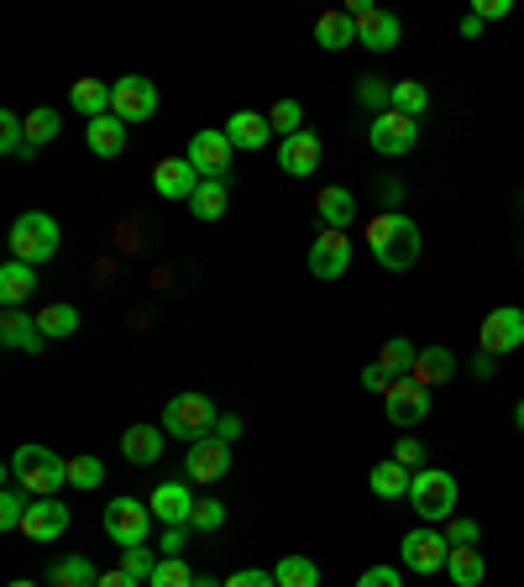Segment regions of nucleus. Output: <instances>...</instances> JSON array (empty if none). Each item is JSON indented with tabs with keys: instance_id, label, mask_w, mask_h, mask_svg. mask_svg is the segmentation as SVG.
Here are the masks:
<instances>
[{
	"instance_id": "obj_38",
	"label": "nucleus",
	"mask_w": 524,
	"mask_h": 587,
	"mask_svg": "<svg viewBox=\"0 0 524 587\" xmlns=\"http://www.w3.org/2000/svg\"><path fill=\"white\" fill-rule=\"evenodd\" d=\"M22 132H27L32 152H37V147H48L53 137H59V111H53V105H37L32 116H22Z\"/></svg>"
},
{
	"instance_id": "obj_50",
	"label": "nucleus",
	"mask_w": 524,
	"mask_h": 587,
	"mask_svg": "<svg viewBox=\"0 0 524 587\" xmlns=\"http://www.w3.org/2000/svg\"><path fill=\"white\" fill-rule=\"evenodd\" d=\"M509 11H514V0H477V5H472V16H477L483 27H488V22H503Z\"/></svg>"
},
{
	"instance_id": "obj_48",
	"label": "nucleus",
	"mask_w": 524,
	"mask_h": 587,
	"mask_svg": "<svg viewBox=\"0 0 524 587\" xmlns=\"http://www.w3.org/2000/svg\"><path fill=\"white\" fill-rule=\"evenodd\" d=\"M394 462H404L409 472H420V462H425V446L414 436H399V446H394Z\"/></svg>"
},
{
	"instance_id": "obj_53",
	"label": "nucleus",
	"mask_w": 524,
	"mask_h": 587,
	"mask_svg": "<svg viewBox=\"0 0 524 587\" xmlns=\"http://www.w3.org/2000/svg\"><path fill=\"white\" fill-rule=\"evenodd\" d=\"M236 436H241V414H221V420H215V440H226V446H232Z\"/></svg>"
},
{
	"instance_id": "obj_23",
	"label": "nucleus",
	"mask_w": 524,
	"mask_h": 587,
	"mask_svg": "<svg viewBox=\"0 0 524 587\" xmlns=\"http://www.w3.org/2000/svg\"><path fill=\"white\" fill-rule=\"evenodd\" d=\"M32 294H37V267L32 263H0V299H5V310H22Z\"/></svg>"
},
{
	"instance_id": "obj_5",
	"label": "nucleus",
	"mask_w": 524,
	"mask_h": 587,
	"mask_svg": "<svg viewBox=\"0 0 524 587\" xmlns=\"http://www.w3.org/2000/svg\"><path fill=\"white\" fill-rule=\"evenodd\" d=\"M215 420H221V410L204 394H174L169 410H163V430L174 440H184V446H195V440L215 436Z\"/></svg>"
},
{
	"instance_id": "obj_10",
	"label": "nucleus",
	"mask_w": 524,
	"mask_h": 587,
	"mask_svg": "<svg viewBox=\"0 0 524 587\" xmlns=\"http://www.w3.org/2000/svg\"><path fill=\"white\" fill-rule=\"evenodd\" d=\"M195 483L189 477H174V483H158L152 488V499H147V509H152V520L163 529H174V525H189L195 520Z\"/></svg>"
},
{
	"instance_id": "obj_30",
	"label": "nucleus",
	"mask_w": 524,
	"mask_h": 587,
	"mask_svg": "<svg viewBox=\"0 0 524 587\" xmlns=\"http://www.w3.org/2000/svg\"><path fill=\"white\" fill-rule=\"evenodd\" d=\"M409 483H414V472L404 462H378V467L367 472V488L378 499H409Z\"/></svg>"
},
{
	"instance_id": "obj_35",
	"label": "nucleus",
	"mask_w": 524,
	"mask_h": 587,
	"mask_svg": "<svg viewBox=\"0 0 524 587\" xmlns=\"http://www.w3.org/2000/svg\"><path fill=\"white\" fill-rule=\"evenodd\" d=\"M357 105H362V111H373V116L394 111V85L378 79V74H362V79H357Z\"/></svg>"
},
{
	"instance_id": "obj_15",
	"label": "nucleus",
	"mask_w": 524,
	"mask_h": 587,
	"mask_svg": "<svg viewBox=\"0 0 524 587\" xmlns=\"http://www.w3.org/2000/svg\"><path fill=\"white\" fill-rule=\"evenodd\" d=\"M520 347H524V310L503 304V310H494V315L483 321V352L503 357V352H520Z\"/></svg>"
},
{
	"instance_id": "obj_24",
	"label": "nucleus",
	"mask_w": 524,
	"mask_h": 587,
	"mask_svg": "<svg viewBox=\"0 0 524 587\" xmlns=\"http://www.w3.org/2000/svg\"><path fill=\"white\" fill-rule=\"evenodd\" d=\"M451 373H457V352L451 347H420V362H414L409 378L420 388H440V383H451Z\"/></svg>"
},
{
	"instance_id": "obj_41",
	"label": "nucleus",
	"mask_w": 524,
	"mask_h": 587,
	"mask_svg": "<svg viewBox=\"0 0 524 587\" xmlns=\"http://www.w3.org/2000/svg\"><path fill=\"white\" fill-rule=\"evenodd\" d=\"M147 587H195V572L184 566V557H163L158 572L147 577Z\"/></svg>"
},
{
	"instance_id": "obj_55",
	"label": "nucleus",
	"mask_w": 524,
	"mask_h": 587,
	"mask_svg": "<svg viewBox=\"0 0 524 587\" xmlns=\"http://www.w3.org/2000/svg\"><path fill=\"white\" fill-rule=\"evenodd\" d=\"M472 373H477V378H494V357L477 352V357H472Z\"/></svg>"
},
{
	"instance_id": "obj_12",
	"label": "nucleus",
	"mask_w": 524,
	"mask_h": 587,
	"mask_svg": "<svg viewBox=\"0 0 524 587\" xmlns=\"http://www.w3.org/2000/svg\"><path fill=\"white\" fill-rule=\"evenodd\" d=\"M367 142H373V152H383V158H404L409 147L420 142V126L409 116H399V111H383V116L367 121Z\"/></svg>"
},
{
	"instance_id": "obj_31",
	"label": "nucleus",
	"mask_w": 524,
	"mask_h": 587,
	"mask_svg": "<svg viewBox=\"0 0 524 587\" xmlns=\"http://www.w3.org/2000/svg\"><path fill=\"white\" fill-rule=\"evenodd\" d=\"M446 572H451V583H457V587H483V577H488V561L477 557V546H451Z\"/></svg>"
},
{
	"instance_id": "obj_28",
	"label": "nucleus",
	"mask_w": 524,
	"mask_h": 587,
	"mask_svg": "<svg viewBox=\"0 0 524 587\" xmlns=\"http://www.w3.org/2000/svg\"><path fill=\"white\" fill-rule=\"evenodd\" d=\"M68 100H74V111L79 116H111V85L105 79H74L68 85Z\"/></svg>"
},
{
	"instance_id": "obj_7",
	"label": "nucleus",
	"mask_w": 524,
	"mask_h": 587,
	"mask_svg": "<svg viewBox=\"0 0 524 587\" xmlns=\"http://www.w3.org/2000/svg\"><path fill=\"white\" fill-rule=\"evenodd\" d=\"M152 509L147 503H137V499H116V503H105V535L116 540L121 551L126 546H147L152 540Z\"/></svg>"
},
{
	"instance_id": "obj_4",
	"label": "nucleus",
	"mask_w": 524,
	"mask_h": 587,
	"mask_svg": "<svg viewBox=\"0 0 524 587\" xmlns=\"http://www.w3.org/2000/svg\"><path fill=\"white\" fill-rule=\"evenodd\" d=\"M53 252H59V221H53L48 210H27V215H16V226H11V258H16V263L42 267Z\"/></svg>"
},
{
	"instance_id": "obj_39",
	"label": "nucleus",
	"mask_w": 524,
	"mask_h": 587,
	"mask_svg": "<svg viewBox=\"0 0 524 587\" xmlns=\"http://www.w3.org/2000/svg\"><path fill=\"white\" fill-rule=\"evenodd\" d=\"M0 152L5 158H32V142H27V132H22V116L16 111L0 116Z\"/></svg>"
},
{
	"instance_id": "obj_2",
	"label": "nucleus",
	"mask_w": 524,
	"mask_h": 587,
	"mask_svg": "<svg viewBox=\"0 0 524 587\" xmlns=\"http://www.w3.org/2000/svg\"><path fill=\"white\" fill-rule=\"evenodd\" d=\"M367 247L388 273H404V267L420 263V226L409 221L404 210H383L367 221Z\"/></svg>"
},
{
	"instance_id": "obj_59",
	"label": "nucleus",
	"mask_w": 524,
	"mask_h": 587,
	"mask_svg": "<svg viewBox=\"0 0 524 587\" xmlns=\"http://www.w3.org/2000/svg\"><path fill=\"white\" fill-rule=\"evenodd\" d=\"M5 587H32V583H27V577H16V583H5Z\"/></svg>"
},
{
	"instance_id": "obj_13",
	"label": "nucleus",
	"mask_w": 524,
	"mask_h": 587,
	"mask_svg": "<svg viewBox=\"0 0 524 587\" xmlns=\"http://www.w3.org/2000/svg\"><path fill=\"white\" fill-rule=\"evenodd\" d=\"M383 410H388V420L394 425H420L425 414H431V388H420L414 378H394L388 383V394H383Z\"/></svg>"
},
{
	"instance_id": "obj_45",
	"label": "nucleus",
	"mask_w": 524,
	"mask_h": 587,
	"mask_svg": "<svg viewBox=\"0 0 524 587\" xmlns=\"http://www.w3.org/2000/svg\"><path fill=\"white\" fill-rule=\"evenodd\" d=\"M221 525H226V503H221V499H200V503H195V520H189L195 535H210V529H221Z\"/></svg>"
},
{
	"instance_id": "obj_22",
	"label": "nucleus",
	"mask_w": 524,
	"mask_h": 587,
	"mask_svg": "<svg viewBox=\"0 0 524 587\" xmlns=\"http://www.w3.org/2000/svg\"><path fill=\"white\" fill-rule=\"evenodd\" d=\"M0 341L11 347V352H42V325L32 321V315H22V310H5L0 315Z\"/></svg>"
},
{
	"instance_id": "obj_52",
	"label": "nucleus",
	"mask_w": 524,
	"mask_h": 587,
	"mask_svg": "<svg viewBox=\"0 0 524 587\" xmlns=\"http://www.w3.org/2000/svg\"><path fill=\"white\" fill-rule=\"evenodd\" d=\"M388 373H383L378 362H367V367H362V388H367V394H388Z\"/></svg>"
},
{
	"instance_id": "obj_36",
	"label": "nucleus",
	"mask_w": 524,
	"mask_h": 587,
	"mask_svg": "<svg viewBox=\"0 0 524 587\" xmlns=\"http://www.w3.org/2000/svg\"><path fill=\"white\" fill-rule=\"evenodd\" d=\"M37 325H42L48 341L74 336V330H79V310H74V304H42V310H37Z\"/></svg>"
},
{
	"instance_id": "obj_40",
	"label": "nucleus",
	"mask_w": 524,
	"mask_h": 587,
	"mask_svg": "<svg viewBox=\"0 0 524 587\" xmlns=\"http://www.w3.org/2000/svg\"><path fill=\"white\" fill-rule=\"evenodd\" d=\"M32 509V494H22L16 483H5V494H0V529H22Z\"/></svg>"
},
{
	"instance_id": "obj_6",
	"label": "nucleus",
	"mask_w": 524,
	"mask_h": 587,
	"mask_svg": "<svg viewBox=\"0 0 524 587\" xmlns=\"http://www.w3.org/2000/svg\"><path fill=\"white\" fill-rule=\"evenodd\" d=\"M446 557H451V540L431 525L409 529L404 546H399V561H404L414 577H436V572H446Z\"/></svg>"
},
{
	"instance_id": "obj_49",
	"label": "nucleus",
	"mask_w": 524,
	"mask_h": 587,
	"mask_svg": "<svg viewBox=\"0 0 524 587\" xmlns=\"http://www.w3.org/2000/svg\"><path fill=\"white\" fill-rule=\"evenodd\" d=\"M446 540L451 546H477V520H462V514L446 520Z\"/></svg>"
},
{
	"instance_id": "obj_18",
	"label": "nucleus",
	"mask_w": 524,
	"mask_h": 587,
	"mask_svg": "<svg viewBox=\"0 0 524 587\" xmlns=\"http://www.w3.org/2000/svg\"><path fill=\"white\" fill-rule=\"evenodd\" d=\"M152 189H158L163 200H184V205H189V195L200 189V168H195L189 158H163V163L152 168Z\"/></svg>"
},
{
	"instance_id": "obj_21",
	"label": "nucleus",
	"mask_w": 524,
	"mask_h": 587,
	"mask_svg": "<svg viewBox=\"0 0 524 587\" xmlns=\"http://www.w3.org/2000/svg\"><path fill=\"white\" fill-rule=\"evenodd\" d=\"M315 215H321V232H347L357 221V195L341 189V184H325L315 195Z\"/></svg>"
},
{
	"instance_id": "obj_25",
	"label": "nucleus",
	"mask_w": 524,
	"mask_h": 587,
	"mask_svg": "<svg viewBox=\"0 0 524 587\" xmlns=\"http://www.w3.org/2000/svg\"><path fill=\"white\" fill-rule=\"evenodd\" d=\"M226 137H232V147H241V152H258V147L273 142V126H267V116H258V111H236V116L226 121Z\"/></svg>"
},
{
	"instance_id": "obj_1",
	"label": "nucleus",
	"mask_w": 524,
	"mask_h": 587,
	"mask_svg": "<svg viewBox=\"0 0 524 587\" xmlns=\"http://www.w3.org/2000/svg\"><path fill=\"white\" fill-rule=\"evenodd\" d=\"M5 483H16L32 499H59V488L68 483V457L48 446H16V457L5 462Z\"/></svg>"
},
{
	"instance_id": "obj_57",
	"label": "nucleus",
	"mask_w": 524,
	"mask_h": 587,
	"mask_svg": "<svg viewBox=\"0 0 524 587\" xmlns=\"http://www.w3.org/2000/svg\"><path fill=\"white\" fill-rule=\"evenodd\" d=\"M195 587H226V583H221V577H204V572H200V577H195Z\"/></svg>"
},
{
	"instance_id": "obj_17",
	"label": "nucleus",
	"mask_w": 524,
	"mask_h": 587,
	"mask_svg": "<svg viewBox=\"0 0 524 587\" xmlns=\"http://www.w3.org/2000/svg\"><path fill=\"white\" fill-rule=\"evenodd\" d=\"M278 168L289 178H310L321 168V137H315L310 126L294 132V137H284V142H278Z\"/></svg>"
},
{
	"instance_id": "obj_27",
	"label": "nucleus",
	"mask_w": 524,
	"mask_h": 587,
	"mask_svg": "<svg viewBox=\"0 0 524 587\" xmlns=\"http://www.w3.org/2000/svg\"><path fill=\"white\" fill-rule=\"evenodd\" d=\"M315 42H321L325 53H341L357 42V16L351 11H325L321 22H315Z\"/></svg>"
},
{
	"instance_id": "obj_43",
	"label": "nucleus",
	"mask_w": 524,
	"mask_h": 587,
	"mask_svg": "<svg viewBox=\"0 0 524 587\" xmlns=\"http://www.w3.org/2000/svg\"><path fill=\"white\" fill-rule=\"evenodd\" d=\"M68 483H74V488H100V483H105V462H100V457H74V462H68Z\"/></svg>"
},
{
	"instance_id": "obj_3",
	"label": "nucleus",
	"mask_w": 524,
	"mask_h": 587,
	"mask_svg": "<svg viewBox=\"0 0 524 587\" xmlns=\"http://www.w3.org/2000/svg\"><path fill=\"white\" fill-rule=\"evenodd\" d=\"M457 477L446 467H420L414 472V483H409V503H414V514L425 520V525H440V520H457Z\"/></svg>"
},
{
	"instance_id": "obj_42",
	"label": "nucleus",
	"mask_w": 524,
	"mask_h": 587,
	"mask_svg": "<svg viewBox=\"0 0 524 587\" xmlns=\"http://www.w3.org/2000/svg\"><path fill=\"white\" fill-rule=\"evenodd\" d=\"M267 126H273L278 137H294V132H304V105H299V100H278V105L267 111Z\"/></svg>"
},
{
	"instance_id": "obj_32",
	"label": "nucleus",
	"mask_w": 524,
	"mask_h": 587,
	"mask_svg": "<svg viewBox=\"0 0 524 587\" xmlns=\"http://www.w3.org/2000/svg\"><path fill=\"white\" fill-rule=\"evenodd\" d=\"M189 215L195 221H221L226 215V178H200V189L189 195Z\"/></svg>"
},
{
	"instance_id": "obj_44",
	"label": "nucleus",
	"mask_w": 524,
	"mask_h": 587,
	"mask_svg": "<svg viewBox=\"0 0 524 587\" xmlns=\"http://www.w3.org/2000/svg\"><path fill=\"white\" fill-rule=\"evenodd\" d=\"M121 572H132L137 583H147V577L158 572V551H152V546H126V551H121Z\"/></svg>"
},
{
	"instance_id": "obj_9",
	"label": "nucleus",
	"mask_w": 524,
	"mask_h": 587,
	"mask_svg": "<svg viewBox=\"0 0 524 587\" xmlns=\"http://www.w3.org/2000/svg\"><path fill=\"white\" fill-rule=\"evenodd\" d=\"M351 16H357V42L362 48H373V53H388V48H399V37H404V22L394 16V11H378V5H367V0H357L347 5Z\"/></svg>"
},
{
	"instance_id": "obj_8",
	"label": "nucleus",
	"mask_w": 524,
	"mask_h": 587,
	"mask_svg": "<svg viewBox=\"0 0 524 587\" xmlns=\"http://www.w3.org/2000/svg\"><path fill=\"white\" fill-rule=\"evenodd\" d=\"M111 116H121L126 126H137V121H152L158 116V85L142 79V74H126L111 85Z\"/></svg>"
},
{
	"instance_id": "obj_46",
	"label": "nucleus",
	"mask_w": 524,
	"mask_h": 587,
	"mask_svg": "<svg viewBox=\"0 0 524 587\" xmlns=\"http://www.w3.org/2000/svg\"><path fill=\"white\" fill-rule=\"evenodd\" d=\"M189 540H195V529H189V525L163 529V540H158V557H184V551H189Z\"/></svg>"
},
{
	"instance_id": "obj_37",
	"label": "nucleus",
	"mask_w": 524,
	"mask_h": 587,
	"mask_svg": "<svg viewBox=\"0 0 524 587\" xmlns=\"http://www.w3.org/2000/svg\"><path fill=\"white\" fill-rule=\"evenodd\" d=\"M394 111L409 121H420L431 111V89L420 85V79H399V85H394Z\"/></svg>"
},
{
	"instance_id": "obj_11",
	"label": "nucleus",
	"mask_w": 524,
	"mask_h": 587,
	"mask_svg": "<svg viewBox=\"0 0 524 587\" xmlns=\"http://www.w3.org/2000/svg\"><path fill=\"white\" fill-rule=\"evenodd\" d=\"M232 152H236V147H232V137H226V132L204 126V132H195V137H189V152H184V158L200 168V178H226V174H232Z\"/></svg>"
},
{
	"instance_id": "obj_29",
	"label": "nucleus",
	"mask_w": 524,
	"mask_h": 587,
	"mask_svg": "<svg viewBox=\"0 0 524 587\" xmlns=\"http://www.w3.org/2000/svg\"><path fill=\"white\" fill-rule=\"evenodd\" d=\"M414 362H420V347H414L409 336H388V341L378 347V367L388 373V378H409Z\"/></svg>"
},
{
	"instance_id": "obj_19",
	"label": "nucleus",
	"mask_w": 524,
	"mask_h": 587,
	"mask_svg": "<svg viewBox=\"0 0 524 587\" xmlns=\"http://www.w3.org/2000/svg\"><path fill=\"white\" fill-rule=\"evenodd\" d=\"M63 529H68V503H59V499H32L27 520H22V535H27V540L48 546V540H59Z\"/></svg>"
},
{
	"instance_id": "obj_16",
	"label": "nucleus",
	"mask_w": 524,
	"mask_h": 587,
	"mask_svg": "<svg viewBox=\"0 0 524 587\" xmlns=\"http://www.w3.org/2000/svg\"><path fill=\"white\" fill-rule=\"evenodd\" d=\"M351 267V236L347 232H321L310 241V273L315 278H341Z\"/></svg>"
},
{
	"instance_id": "obj_47",
	"label": "nucleus",
	"mask_w": 524,
	"mask_h": 587,
	"mask_svg": "<svg viewBox=\"0 0 524 587\" xmlns=\"http://www.w3.org/2000/svg\"><path fill=\"white\" fill-rule=\"evenodd\" d=\"M357 587H404V572H399V566H367V572L357 577Z\"/></svg>"
},
{
	"instance_id": "obj_56",
	"label": "nucleus",
	"mask_w": 524,
	"mask_h": 587,
	"mask_svg": "<svg viewBox=\"0 0 524 587\" xmlns=\"http://www.w3.org/2000/svg\"><path fill=\"white\" fill-rule=\"evenodd\" d=\"M462 37H483V22H477L472 11H466V16H462Z\"/></svg>"
},
{
	"instance_id": "obj_26",
	"label": "nucleus",
	"mask_w": 524,
	"mask_h": 587,
	"mask_svg": "<svg viewBox=\"0 0 524 587\" xmlns=\"http://www.w3.org/2000/svg\"><path fill=\"white\" fill-rule=\"evenodd\" d=\"M85 137H89V152H95V158H121V152H126V121L95 116L85 126Z\"/></svg>"
},
{
	"instance_id": "obj_33",
	"label": "nucleus",
	"mask_w": 524,
	"mask_h": 587,
	"mask_svg": "<svg viewBox=\"0 0 524 587\" xmlns=\"http://www.w3.org/2000/svg\"><path fill=\"white\" fill-rule=\"evenodd\" d=\"M48 583L53 587H95L100 583V572L89 566V557H63V561H53Z\"/></svg>"
},
{
	"instance_id": "obj_20",
	"label": "nucleus",
	"mask_w": 524,
	"mask_h": 587,
	"mask_svg": "<svg viewBox=\"0 0 524 587\" xmlns=\"http://www.w3.org/2000/svg\"><path fill=\"white\" fill-rule=\"evenodd\" d=\"M163 446H169V430L163 425H132L121 436V457L132 467H152V462H163Z\"/></svg>"
},
{
	"instance_id": "obj_54",
	"label": "nucleus",
	"mask_w": 524,
	"mask_h": 587,
	"mask_svg": "<svg viewBox=\"0 0 524 587\" xmlns=\"http://www.w3.org/2000/svg\"><path fill=\"white\" fill-rule=\"evenodd\" d=\"M95 587H147V583H137L132 572H121V566H116V572H100V583H95Z\"/></svg>"
},
{
	"instance_id": "obj_14",
	"label": "nucleus",
	"mask_w": 524,
	"mask_h": 587,
	"mask_svg": "<svg viewBox=\"0 0 524 587\" xmlns=\"http://www.w3.org/2000/svg\"><path fill=\"white\" fill-rule=\"evenodd\" d=\"M226 467H232V446L215 436L195 440L189 451H184V477L189 483H215V477H226Z\"/></svg>"
},
{
	"instance_id": "obj_58",
	"label": "nucleus",
	"mask_w": 524,
	"mask_h": 587,
	"mask_svg": "<svg viewBox=\"0 0 524 587\" xmlns=\"http://www.w3.org/2000/svg\"><path fill=\"white\" fill-rule=\"evenodd\" d=\"M514 425H520V436H524V399L514 404Z\"/></svg>"
},
{
	"instance_id": "obj_34",
	"label": "nucleus",
	"mask_w": 524,
	"mask_h": 587,
	"mask_svg": "<svg viewBox=\"0 0 524 587\" xmlns=\"http://www.w3.org/2000/svg\"><path fill=\"white\" fill-rule=\"evenodd\" d=\"M273 583L278 587H321V566L310 557H284L273 566Z\"/></svg>"
},
{
	"instance_id": "obj_51",
	"label": "nucleus",
	"mask_w": 524,
	"mask_h": 587,
	"mask_svg": "<svg viewBox=\"0 0 524 587\" xmlns=\"http://www.w3.org/2000/svg\"><path fill=\"white\" fill-rule=\"evenodd\" d=\"M226 587H278V583H273V572H262V566H247V572L226 577Z\"/></svg>"
}]
</instances>
